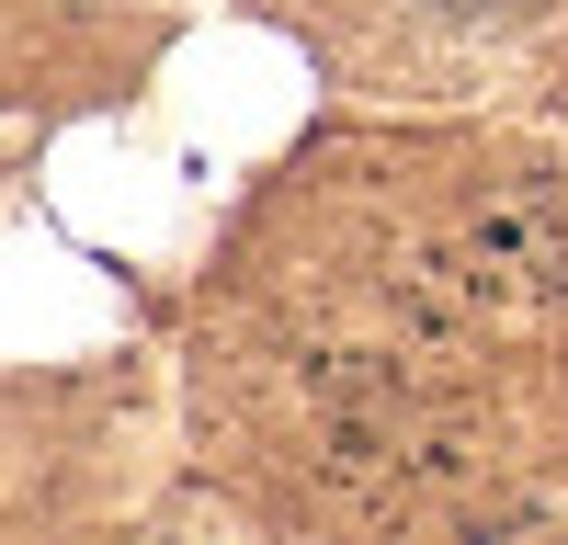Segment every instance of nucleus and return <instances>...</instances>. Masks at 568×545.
<instances>
[{
    "label": "nucleus",
    "instance_id": "obj_1",
    "mask_svg": "<svg viewBox=\"0 0 568 545\" xmlns=\"http://www.w3.org/2000/svg\"><path fill=\"white\" fill-rule=\"evenodd\" d=\"M444 12H500V0H444Z\"/></svg>",
    "mask_w": 568,
    "mask_h": 545
}]
</instances>
